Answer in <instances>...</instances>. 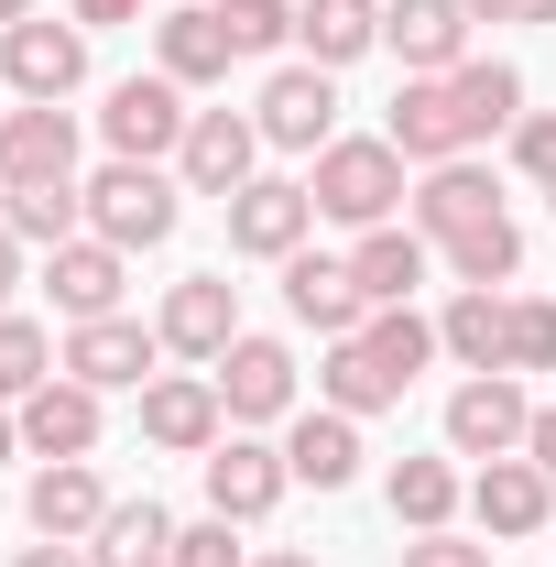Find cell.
Returning <instances> with one entry per match:
<instances>
[{
    "mask_svg": "<svg viewBox=\"0 0 556 567\" xmlns=\"http://www.w3.org/2000/svg\"><path fill=\"white\" fill-rule=\"evenodd\" d=\"M0 186H76V121L55 99L0 110Z\"/></svg>",
    "mask_w": 556,
    "mask_h": 567,
    "instance_id": "5b68a950",
    "label": "cell"
},
{
    "mask_svg": "<svg viewBox=\"0 0 556 567\" xmlns=\"http://www.w3.org/2000/svg\"><path fill=\"white\" fill-rule=\"evenodd\" d=\"M44 284H55V306H66V317H121V251H110L99 229H87V240H66Z\"/></svg>",
    "mask_w": 556,
    "mask_h": 567,
    "instance_id": "4316f807",
    "label": "cell"
},
{
    "mask_svg": "<svg viewBox=\"0 0 556 567\" xmlns=\"http://www.w3.org/2000/svg\"><path fill=\"white\" fill-rule=\"evenodd\" d=\"M11 295H22V240L0 229V317H11Z\"/></svg>",
    "mask_w": 556,
    "mask_h": 567,
    "instance_id": "ee69618b",
    "label": "cell"
},
{
    "mask_svg": "<svg viewBox=\"0 0 556 567\" xmlns=\"http://www.w3.org/2000/svg\"><path fill=\"white\" fill-rule=\"evenodd\" d=\"M284 470L295 481H317V492H349L360 481V415H295V436H284Z\"/></svg>",
    "mask_w": 556,
    "mask_h": 567,
    "instance_id": "cb8c5ba5",
    "label": "cell"
},
{
    "mask_svg": "<svg viewBox=\"0 0 556 567\" xmlns=\"http://www.w3.org/2000/svg\"><path fill=\"white\" fill-rule=\"evenodd\" d=\"M306 197H317V218H339V229H382V218L404 208V153L393 142H328Z\"/></svg>",
    "mask_w": 556,
    "mask_h": 567,
    "instance_id": "6da1fadb",
    "label": "cell"
},
{
    "mask_svg": "<svg viewBox=\"0 0 556 567\" xmlns=\"http://www.w3.org/2000/svg\"><path fill=\"white\" fill-rule=\"evenodd\" d=\"M470 22H524V0H470Z\"/></svg>",
    "mask_w": 556,
    "mask_h": 567,
    "instance_id": "f6af8a7d",
    "label": "cell"
},
{
    "mask_svg": "<svg viewBox=\"0 0 556 567\" xmlns=\"http://www.w3.org/2000/svg\"><path fill=\"white\" fill-rule=\"evenodd\" d=\"M0 229H11V240L66 251L76 229H87V186H0Z\"/></svg>",
    "mask_w": 556,
    "mask_h": 567,
    "instance_id": "83f0119b",
    "label": "cell"
},
{
    "mask_svg": "<svg viewBox=\"0 0 556 567\" xmlns=\"http://www.w3.org/2000/svg\"><path fill=\"white\" fill-rule=\"evenodd\" d=\"M546 197H556V186H546Z\"/></svg>",
    "mask_w": 556,
    "mask_h": 567,
    "instance_id": "f907efd6",
    "label": "cell"
},
{
    "mask_svg": "<svg viewBox=\"0 0 556 567\" xmlns=\"http://www.w3.org/2000/svg\"><path fill=\"white\" fill-rule=\"evenodd\" d=\"M382 44H393L415 76L470 66V0H382Z\"/></svg>",
    "mask_w": 556,
    "mask_h": 567,
    "instance_id": "2e32d148",
    "label": "cell"
},
{
    "mask_svg": "<svg viewBox=\"0 0 556 567\" xmlns=\"http://www.w3.org/2000/svg\"><path fill=\"white\" fill-rule=\"evenodd\" d=\"M218 22H229V44H240V55L295 44V0H218Z\"/></svg>",
    "mask_w": 556,
    "mask_h": 567,
    "instance_id": "d590c367",
    "label": "cell"
},
{
    "mask_svg": "<svg viewBox=\"0 0 556 567\" xmlns=\"http://www.w3.org/2000/svg\"><path fill=\"white\" fill-rule=\"evenodd\" d=\"M87 229H99L110 251L175 240V175H164V164H110V175H87Z\"/></svg>",
    "mask_w": 556,
    "mask_h": 567,
    "instance_id": "7a4b0ae2",
    "label": "cell"
},
{
    "mask_svg": "<svg viewBox=\"0 0 556 567\" xmlns=\"http://www.w3.org/2000/svg\"><path fill=\"white\" fill-rule=\"evenodd\" d=\"M447 87H459V110H470V132H513L524 121V76L502 66V55H470V66H447Z\"/></svg>",
    "mask_w": 556,
    "mask_h": 567,
    "instance_id": "4dcf8cb0",
    "label": "cell"
},
{
    "mask_svg": "<svg viewBox=\"0 0 556 567\" xmlns=\"http://www.w3.org/2000/svg\"><path fill=\"white\" fill-rule=\"evenodd\" d=\"M524 425H535V404L513 393V371H470V382L447 393V447H459V458H513Z\"/></svg>",
    "mask_w": 556,
    "mask_h": 567,
    "instance_id": "52a82bcc",
    "label": "cell"
},
{
    "mask_svg": "<svg viewBox=\"0 0 556 567\" xmlns=\"http://www.w3.org/2000/svg\"><path fill=\"white\" fill-rule=\"evenodd\" d=\"M11 447H22V415H0V458H11Z\"/></svg>",
    "mask_w": 556,
    "mask_h": 567,
    "instance_id": "7dc6e473",
    "label": "cell"
},
{
    "mask_svg": "<svg viewBox=\"0 0 556 567\" xmlns=\"http://www.w3.org/2000/svg\"><path fill=\"white\" fill-rule=\"evenodd\" d=\"M251 153H262V121H240V110H197V121H186V142H175L186 186H197V197H218V208L251 186Z\"/></svg>",
    "mask_w": 556,
    "mask_h": 567,
    "instance_id": "30bf717a",
    "label": "cell"
},
{
    "mask_svg": "<svg viewBox=\"0 0 556 567\" xmlns=\"http://www.w3.org/2000/svg\"><path fill=\"white\" fill-rule=\"evenodd\" d=\"M251 567H317V557H295V546H284V557H251Z\"/></svg>",
    "mask_w": 556,
    "mask_h": 567,
    "instance_id": "c3c4849f",
    "label": "cell"
},
{
    "mask_svg": "<svg viewBox=\"0 0 556 567\" xmlns=\"http://www.w3.org/2000/svg\"><path fill=\"white\" fill-rule=\"evenodd\" d=\"M186 121H197V110H186V87H175V76H121V87H110V110H99V132H110L121 164H164V153L186 142Z\"/></svg>",
    "mask_w": 556,
    "mask_h": 567,
    "instance_id": "3957f363",
    "label": "cell"
},
{
    "mask_svg": "<svg viewBox=\"0 0 556 567\" xmlns=\"http://www.w3.org/2000/svg\"><path fill=\"white\" fill-rule=\"evenodd\" d=\"M524 458H535V470L556 481V404H535V425H524Z\"/></svg>",
    "mask_w": 556,
    "mask_h": 567,
    "instance_id": "b9f144b4",
    "label": "cell"
},
{
    "mask_svg": "<svg viewBox=\"0 0 556 567\" xmlns=\"http://www.w3.org/2000/svg\"><path fill=\"white\" fill-rule=\"evenodd\" d=\"M317 393H328L339 415H382V404H404V382L371 360V339H328V371H317Z\"/></svg>",
    "mask_w": 556,
    "mask_h": 567,
    "instance_id": "f1b7e54d",
    "label": "cell"
},
{
    "mask_svg": "<svg viewBox=\"0 0 556 567\" xmlns=\"http://www.w3.org/2000/svg\"><path fill=\"white\" fill-rule=\"evenodd\" d=\"M0 76H11L22 99H66L76 76H87V33L33 11V22H11V33H0Z\"/></svg>",
    "mask_w": 556,
    "mask_h": 567,
    "instance_id": "9a60e30c",
    "label": "cell"
},
{
    "mask_svg": "<svg viewBox=\"0 0 556 567\" xmlns=\"http://www.w3.org/2000/svg\"><path fill=\"white\" fill-rule=\"evenodd\" d=\"M425 262H436V240H425V229H393V218L360 229V251H349V274H360L371 306H404V295L425 284Z\"/></svg>",
    "mask_w": 556,
    "mask_h": 567,
    "instance_id": "603a6c76",
    "label": "cell"
},
{
    "mask_svg": "<svg viewBox=\"0 0 556 567\" xmlns=\"http://www.w3.org/2000/svg\"><path fill=\"white\" fill-rule=\"evenodd\" d=\"M132 11H142V0H66L76 33H110V22H132Z\"/></svg>",
    "mask_w": 556,
    "mask_h": 567,
    "instance_id": "60d3db41",
    "label": "cell"
},
{
    "mask_svg": "<svg viewBox=\"0 0 556 567\" xmlns=\"http://www.w3.org/2000/svg\"><path fill=\"white\" fill-rule=\"evenodd\" d=\"M360 339H371V360H382L393 382H415L425 360H436V328H425L415 306H371V328H360Z\"/></svg>",
    "mask_w": 556,
    "mask_h": 567,
    "instance_id": "836d02e7",
    "label": "cell"
},
{
    "mask_svg": "<svg viewBox=\"0 0 556 567\" xmlns=\"http://www.w3.org/2000/svg\"><path fill=\"white\" fill-rule=\"evenodd\" d=\"M284 306H295L317 339H360V328H371L360 274H349V262H328V251H295V262H284Z\"/></svg>",
    "mask_w": 556,
    "mask_h": 567,
    "instance_id": "e0dca14e",
    "label": "cell"
},
{
    "mask_svg": "<svg viewBox=\"0 0 556 567\" xmlns=\"http://www.w3.org/2000/svg\"><path fill=\"white\" fill-rule=\"evenodd\" d=\"M513 262H524V229H513V218H481V229L447 240V274H459V284H502Z\"/></svg>",
    "mask_w": 556,
    "mask_h": 567,
    "instance_id": "e575fe53",
    "label": "cell"
},
{
    "mask_svg": "<svg viewBox=\"0 0 556 567\" xmlns=\"http://www.w3.org/2000/svg\"><path fill=\"white\" fill-rule=\"evenodd\" d=\"M481 218H502V186H491L481 164L459 153V164H425V186H415V229L447 251L459 229H481Z\"/></svg>",
    "mask_w": 556,
    "mask_h": 567,
    "instance_id": "ffe728a7",
    "label": "cell"
},
{
    "mask_svg": "<svg viewBox=\"0 0 556 567\" xmlns=\"http://www.w3.org/2000/svg\"><path fill=\"white\" fill-rule=\"evenodd\" d=\"M393 153H404V164H459V153H470V110H459V87H447V76H404V99H393Z\"/></svg>",
    "mask_w": 556,
    "mask_h": 567,
    "instance_id": "7c38bea8",
    "label": "cell"
},
{
    "mask_svg": "<svg viewBox=\"0 0 556 567\" xmlns=\"http://www.w3.org/2000/svg\"><path fill=\"white\" fill-rule=\"evenodd\" d=\"M306 229H317V197L284 186V175H251V186L229 197V251H251V262H295Z\"/></svg>",
    "mask_w": 556,
    "mask_h": 567,
    "instance_id": "8992f818",
    "label": "cell"
},
{
    "mask_svg": "<svg viewBox=\"0 0 556 567\" xmlns=\"http://www.w3.org/2000/svg\"><path fill=\"white\" fill-rule=\"evenodd\" d=\"M175 567H251V546H240V524H175Z\"/></svg>",
    "mask_w": 556,
    "mask_h": 567,
    "instance_id": "74e56055",
    "label": "cell"
},
{
    "mask_svg": "<svg viewBox=\"0 0 556 567\" xmlns=\"http://www.w3.org/2000/svg\"><path fill=\"white\" fill-rule=\"evenodd\" d=\"M153 55H164V76H175V87H218V76L240 66V44H229V22H218L208 0L164 11V22H153Z\"/></svg>",
    "mask_w": 556,
    "mask_h": 567,
    "instance_id": "d6986e66",
    "label": "cell"
},
{
    "mask_svg": "<svg viewBox=\"0 0 556 567\" xmlns=\"http://www.w3.org/2000/svg\"><path fill=\"white\" fill-rule=\"evenodd\" d=\"M284 481L295 470H284V447H262V436H218L208 447V513L218 524H262L284 502Z\"/></svg>",
    "mask_w": 556,
    "mask_h": 567,
    "instance_id": "4fadbf2b",
    "label": "cell"
},
{
    "mask_svg": "<svg viewBox=\"0 0 556 567\" xmlns=\"http://www.w3.org/2000/svg\"><path fill=\"white\" fill-rule=\"evenodd\" d=\"M404 567H491V546H459V535H415Z\"/></svg>",
    "mask_w": 556,
    "mask_h": 567,
    "instance_id": "ab89813d",
    "label": "cell"
},
{
    "mask_svg": "<svg viewBox=\"0 0 556 567\" xmlns=\"http://www.w3.org/2000/svg\"><path fill=\"white\" fill-rule=\"evenodd\" d=\"M153 328L142 317H76L66 328V382H87V393H142L153 382Z\"/></svg>",
    "mask_w": 556,
    "mask_h": 567,
    "instance_id": "277c9868",
    "label": "cell"
},
{
    "mask_svg": "<svg viewBox=\"0 0 556 567\" xmlns=\"http://www.w3.org/2000/svg\"><path fill=\"white\" fill-rule=\"evenodd\" d=\"M11 22H33V0H0V33H11Z\"/></svg>",
    "mask_w": 556,
    "mask_h": 567,
    "instance_id": "bcb514c9",
    "label": "cell"
},
{
    "mask_svg": "<svg viewBox=\"0 0 556 567\" xmlns=\"http://www.w3.org/2000/svg\"><path fill=\"white\" fill-rule=\"evenodd\" d=\"M251 121H262L274 153H328V142H339V87H328V66H284Z\"/></svg>",
    "mask_w": 556,
    "mask_h": 567,
    "instance_id": "5bb4252c",
    "label": "cell"
},
{
    "mask_svg": "<svg viewBox=\"0 0 556 567\" xmlns=\"http://www.w3.org/2000/svg\"><path fill=\"white\" fill-rule=\"evenodd\" d=\"M513 164H524L535 186H556V110H524V121H513Z\"/></svg>",
    "mask_w": 556,
    "mask_h": 567,
    "instance_id": "f35d334b",
    "label": "cell"
},
{
    "mask_svg": "<svg viewBox=\"0 0 556 567\" xmlns=\"http://www.w3.org/2000/svg\"><path fill=\"white\" fill-rule=\"evenodd\" d=\"M110 524V492H99V470L87 458H44V481H33V535H55V546H87Z\"/></svg>",
    "mask_w": 556,
    "mask_h": 567,
    "instance_id": "44dd1931",
    "label": "cell"
},
{
    "mask_svg": "<svg viewBox=\"0 0 556 567\" xmlns=\"http://www.w3.org/2000/svg\"><path fill=\"white\" fill-rule=\"evenodd\" d=\"M470 513H481V535H546L556 513V481L513 447V458H481V481H470Z\"/></svg>",
    "mask_w": 556,
    "mask_h": 567,
    "instance_id": "ac0fdd59",
    "label": "cell"
},
{
    "mask_svg": "<svg viewBox=\"0 0 556 567\" xmlns=\"http://www.w3.org/2000/svg\"><path fill=\"white\" fill-rule=\"evenodd\" d=\"M218 415H229V404H218L208 371H153V382H142V436L175 447V458H208V447H218Z\"/></svg>",
    "mask_w": 556,
    "mask_h": 567,
    "instance_id": "9c48e42d",
    "label": "cell"
},
{
    "mask_svg": "<svg viewBox=\"0 0 556 567\" xmlns=\"http://www.w3.org/2000/svg\"><path fill=\"white\" fill-rule=\"evenodd\" d=\"M87 567H175V513L164 502H110V524L87 535Z\"/></svg>",
    "mask_w": 556,
    "mask_h": 567,
    "instance_id": "484cf974",
    "label": "cell"
},
{
    "mask_svg": "<svg viewBox=\"0 0 556 567\" xmlns=\"http://www.w3.org/2000/svg\"><path fill=\"white\" fill-rule=\"evenodd\" d=\"M153 339H164L175 360H218L229 339H240V284H229V274H186L175 295H164Z\"/></svg>",
    "mask_w": 556,
    "mask_h": 567,
    "instance_id": "8fae6325",
    "label": "cell"
},
{
    "mask_svg": "<svg viewBox=\"0 0 556 567\" xmlns=\"http://www.w3.org/2000/svg\"><path fill=\"white\" fill-rule=\"evenodd\" d=\"M524 22H556V0H524Z\"/></svg>",
    "mask_w": 556,
    "mask_h": 567,
    "instance_id": "681fc988",
    "label": "cell"
},
{
    "mask_svg": "<svg viewBox=\"0 0 556 567\" xmlns=\"http://www.w3.org/2000/svg\"><path fill=\"white\" fill-rule=\"evenodd\" d=\"M66 371V350L33 328V317H0V404H22V393H44Z\"/></svg>",
    "mask_w": 556,
    "mask_h": 567,
    "instance_id": "d6a6232c",
    "label": "cell"
},
{
    "mask_svg": "<svg viewBox=\"0 0 556 567\" xmlns=\"http://www.w3.org/2000/svg\"><path fill=\"white\" fill-rule=\"evenodd\" d=\"M447 513H459V470H447V458H404V470H393V524L447 535Z\"/></svg>",
    "mask_w": 556,
    "mask_h": 567,
    "instance_id": "1f68e13d",
    "label": "cell"
},
{
    "mask_svg": "<svg viewBox=\"0 0 556 567\" xmlns=\"http://www.w3.org/2000/svg\"><path fill=\"white\" fill-rule=\"evenodd\" d=\"M295 44H306V66L339 76L349 55L382 44V0H306V11H295Z\"/></svg>",
    "mask_w": 556,
    "mask_h": 567,
    "instance_id": "d4e9b609",
    "label": "cell"
},
{
    "mask_svg": "<svg viewBox=\"0 0 556 567\" xmlns=\"http://www.w3.org/2000/svg\"><path fill=\"white\" fill-rule=\"evenodd\" d=\"M502 328H513V306H502L491 284H470V295L436 317V350H447V360H470V371H502Z\"/></svg>",
    "mask_w": 556,
    "mask_h": 567,
    "instance_id": "f546056e",
    "label": "cell"
},
{
    "mask_svg": "<svg viewBox=\"0 0 556 567\" xmlns=\"http://www.w3.org/2000/svg\"><path fill=\"white\" fill-rule=\"evenodd\" d=\"M11 567H87V546H55V535H44V546H22Z\"/></svg>",
    "mask_w": 556,
    "mask_h": 567,
    "instance_id": "7bdbcfd3",
    "label": "cell"
},
{
    "mask_svg": "<svg viewBox=\"0 0 556 567\" xmlns=\"http://www.w3.org/2000/svg\"><path fill=\"white\" fill-rule=\"evenodd\" d=\"M22 447H33V458H87V447H99V393H87V382L22 393Z\"/></svg>",
    "mask_w": 556,
    "mask_h": 567,
    "instance_id": "7402d4cb",
    "label": "cell"
},
{
    "mask_svg": "<svg viewBox=\"0 0 556 567\" xmlns=\"http://www.w3.org/2000/svg\"><path fill=\"white\" fill-rule=\"evenodd\" d=\"M208 382H218V404H229V425H274L295 404V350L284 339H229L208 360Z\"/></svg>",
    "mask_w": 556,
    "mask_h": 567,
    "instance_id": "ba28073f",
    "label": "cell"
},
{
    "mask_svg": "<svg viewBox=\"0 0 556 567\" xmlns=\"http://www.w3.org/2000/svg\"><path fill=\"white\" fill-rule=\"evenodd\" d=\"M502 371H556V306H513V328H502Z\"/></svg>",
    "mask_w": 556,
    "mask_h": 567,
    "instance_id": "8d00e7d4",
    "label": "cell"
}]
</instances>
